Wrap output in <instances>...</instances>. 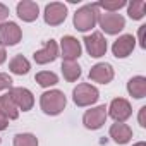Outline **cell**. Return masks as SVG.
Masks as SVG:
<instances>
[{
  "label": "cell",
  "instance_id": "obj_30",
  "mask_svg": "<svg viewBox=\"0 0 146 146\" xmlns=\"http://www.w3.org/2000/svg\"><path fill=\"white\" fill-rule=\"evenodd\" d=\"M5 58H7V52H5V46H2V45H0V65H2V64L5 62Z\"/></svg>",
  "mask_w": 146,
  "mask_h": 146
},
{
  "label": "cell",
  "instance_id": "obj_25",
  "mask_svg": "<svg viewBox=\"0 0 146 146\" xmlns=\"http://www.w3.org/2000/svg\"><path fill=\"white\" fill-rule=\"evenodd\" d=\"M11 88H12V78L9 74L0 72V91L2 90H11Z\"/></svg>",
  "mask_w": 146,
  "mask_h": 146
},
{
  "label": "cell",
  "instance_id": "obj_29",
  "mask_svg": "<svg viewBox=\"0 0 146 146\" xmlns=\"http://www.w3.org/2000/svg\"><path fill=\"white\" fill-rule=\"evenodd\" d=\"M7 125H9V119H7L2 112H0V131H5Z\"/></svg>",
  "mask_w": 146,
  "mask_h": 146
},
{
  "label": "cell",
  "instance_id": "obj_8",
  "mask_svg": "<svg viewBox=\"0 0 146 146\" xmlns=\"http://www.w3.org/2000/svg\"><path fill=\"white\" fill-rule=\"evenodd\" d=\"M108 113H107V107L105 105H100V107H95L91 110H88L84 115H83V124L86 129H91V131H96L100 129L105 120H107Z\"/></svg>",
  "mask_w": 146,
  "mask_h": 146
},
{
  "label": "cell",
  "instance_id": "obj_11",
  "mask_svg": "<svg viewBox=\"0 0 146 146\" xmlns=\"http://www.w3.org/2000/svg\"><path fill=\"white\" fill-rule=\"evenodd\" d=\"M134 46H136V38H134L132 35H122V36H119V38L113 41V45H112V53H113V57H117V58H125V57H129V55L132 53Z\"/></svg>",
  "mask_w": 146,
  "mask_h": 146
},
{
  "label": "cell",
  "instance_id": "obj_24",
  "mask_svg": "<svg viewBox=\"0 0 146 146\" xmlns=\"http://www.w3.org/2000/svg\"><path fill=\"white\" fill-rule=\"evenodd\" d=\"M127 5V2L125 0H102V2H98L96 4V7L100 9H105L107 12H115V11H119V9H122V7H125Z\"/></svg>",
  "mask_w": 146,
  "mask_h": 146
},
{
  "label": "cell",
  "instance_id": "obj_7",
  "mask_svg": "<svg viewBox=\"0 0 146 146\" xmlns=\"http://www.w3.org/2000/svg\"><path fill=\"white\" fill-rule=\"evenodd\" d=\"M107 113L115 122H125L132 115V107L125 98H115V100H112L110 107L107 108Z\"/></svg>",
  "mask_w": 146,
  "mask_h": 146
},
{
  "label": "cell",
  "instance_id": "obj_15",
  "mask_svg": "<svg viewBox=\"0 0 146 146\" xmlns=\"http://www.w3.org/2000/svg\"><path fill=\"white\" fill-rule=\"evenodd\" d=\"M17 16L24 23H33L40 16V7H38L36 2H31V0H23V2L17 4Z\"/></svg>",
  "mask_w": 146,
  "mask_h": 146
},
{
  "label": "cell",
  "instance_id": "obj_1",
  "mask_svg": "<svg viewBox=\"0 0 146 146\" xmlns=\"http://www.w3.org/2000/svg\"><path fill=\"white\" fill-rule=\"evenodd\" d=\"M65 105H67V98L60 90H50L40 96V107H41L43 113H46V115L62 113Z\"/></svg>",
  "mask_w": 146,
  "mask_h": 146
},
{
  "label": "cell",
  "instance_id": "obj_32",
  "mask_svg": "<svg viewBox=\"0 0 146 146\" xmlns=\"http://www.w3.org/2000/svg\"><path fill=\"white\" fill-rule=\"evenodd\" d=\"M0 141H2V139H0Z\"/></svg>",
  "mask_w": 146,
  "mask_h": 146
},
{
  "label": "cell",
  "instance_id": "obj_9",
  "mask_svg": "<svg viewBox=\"0 0 146 146\" xmlns=\"http://www.w3.org/2000/svg\"><path fill=\"white\" fill-rule=\"evenodd\" d=\"M9 96L12 98V102L16 103L17 110H23V112H28L33 108L35 105V96L29 90L26 88H11L9 90Z\"/></svg>",
  "mask_w": 146,
  "mask_h": 146
},
{
  "label": "cell",
  "instance_id": "obj_22",
  "mask_svg": "<svg viewBox=\"0 0 146 146\" xmlns=\"http://www.w3.org/2000/svg\"><path fill=\"white\" fill-rule=\"evenodd\" d=\"M35 79H36V83H38L40 86H43V88H50V86H55V84L58 83L57 74H55V72H50V70H41V72H38V74L35 76Z\"/></svg>",
  "mask_w": 146,
  "mask_h": 146
},
{
  "label": "cell",
  "instance_id": "obj_12",
  "mask_svg": "<svg viewBox=\"0 0 146 146\" xmlns=\"http://www.w3.org/2000/svg\"><path fill=\"white\" fill-rule=\"evenodd\" d=\"M90 79L95 83H100V84H108L113 79V67L107 62L95 64L90 69Z\"/></svg>",
  "mask_w": 146,
  "mask_h": 146
},
{
  "label": "cell",
  "instance_id": "obj_27",
  "mask_svg": "<svg viewBox=\"0 0 146 146\" xmlns=\"http://www.w3.org/2000/svg\"><path fill=\"white\" fill-rule=\"evenodd\" d=\"M139 125L141 127H146V107H141L139 108Z\"/></svg>",
  "mask_w": 146,
  "mask_h": 146
},
{
  "label": "cell",
  "instance_id": "obj_5",
  "mask_svg": "<svg viewBox=\"0 0 146 146\" xmlns=\"http://www.w3.org/2000/svg\"><path fill=\"white\" fill-rule=\"evenodd\" d=\"M21 38H23V31L16 23L9 21L0 24V45L2 46H14L21 41Z\"/></svg>",
  "mask_w": 146,
  "mask_h": 146
},
{
  "label": "cell",
  "instance_id": "obj_31",
  "mask_svg": "<svg viewBox=\"0 0 146 146\" xmlns=\"http://www.w3.org/2000/svg\"><path fill=\"white\" fill-rule=\"evenodd\" d=\"M132 146H146V143H144V141H139V143H136V144H132Z\"/></svg>",
  "mask_w": 146,
  "mask_h": 146
},
{
  "label": "cell",
  "instance_id": "obj_13",
  "mask_svg": "<svg viewBox=\"0 0 146 146\" xmlns=\"http://www.w3.org/2000/svg\"><path fill=\"white\" fill-rule=\"evenodd\" d=\"M57 57H58V45H57L53 40H48L41 50H38V52H35V53H33L35 62H36V64H40V65L50 64V62H53Z\"/></svg>",
  "mask_w": 146,
  "mask_h": 146
},
{
  "label": "cell",
  "instance_id": "obj_10",
  "mask_svg": "<svg viewBox=\"0 0 146 146\" xmlns=\"http://www.w3.org/2000/svg\"><path fill=\"white\" fill-rule=\"evenodd\" d=\"M43 17H45V23H46V24H50V26H58V24H62V23L65 21V17H67V7H65L64 4H60V2H52V4H48V5L45 7Z\"/></svg>",
  "mask_w": 146,
  "mask_h": 146
},
{
  "label": "cell",
  "instance_id": "obj_16",
  "mask_svg": "<svg viewBox=\"0 0 146 146\" xmlns=\"http://www.w3.org/2000/svg\"><path fill=\"white\" fill-rule=\"evenodd\" d=\"M110 137H112L117 144H125V143H129L131 137H132V129H131L127 124H124V122H115V124H112V127H110Z\"/></svg>",
  "mask_w": 146,
  "mask_h": 146
},
{
  "label": "cell",
  "instance_id": "obj_19",
  "mask_svg": "<svg viewBox=\"0 0 146 146\" xmlns=\"http://www.w3.org/2000/svg\"><path fill=\"white\" fill-rule=\"evenodd\" d=\"M0 112H2L9 120H16L19 117V110H17L16 103L12 102V98L9 96V93L0 96Z\"/></svg>",
  "mask_w": 146,
  "mask_h": 146
},
{
  "label": "cell",
  "instance_id": "obj_3",
  "mask_svg": "<svg viewBox=\"0 0 146 146\" xmlns=\"http://www.w3.org/2000/svg\"><path fill=\"white\" fill-rule=\"evenodd\" d=\"M100 98V93L95 86L88 84V83H81L74 88L72 91V100L78 107H90L93 103H96V100Z\"/></svg>",
  "mask_w": 146,
  "mask_h": 146
},
{
  "label": "cell",
  "instance_id": "obj_20",
  "mask_svg": "<svg viewBox=\"0 0 146 146\" xmlns=\"http://www.w3.org/2000/svg\"><path fill=\"white\" fill-rule=\"evenodd\" d=\"M29 69H31L29 60H28L26 57H23V55H16V57L9 62V70L12 72V74L24 76V74H28V72H29Z\"/></svg>",
  "mask_w": 146,
  "mask_h": 146
},
{
  "label": "cell",
  "instance_id": "obj_6",
  "mask_svg": "<svg viewBox=\"0 0 146 146\" xmlns=\"http://www.w3.org/2000/svg\"><path fill=\"white\" fill-rule=\"evenodd\" d=\"M83 41H84V46H86V50H88V53L91 57L100 58V57H103L107 53L108 45H107V40H105V36L102 33H91V35L84 36Z\"/></svg>",
  "mask_w": 146,
  "mask_h": 146
},
{
  "label": "cell",
  "instance_id": "obj_26",
  "mask_svg": "<svg viewBox=\"0 0 146 146\" xmlns=\"http://www.w3.org/2000/svg\"><path fill=\"white\" fill-rule=\"evenodd\" d=\"M7 17H9V7L4 5V4H0V24H2Z\"/></svg>",
  "mask_w": 146,
  "mask_h": 146
},
{
  "label": "cell",
  "instance_id": "obj_28",
  "mask_svg": "<svg viewBox=\"0 0 146 146\" xmlns=\"http://www.w3.org/2000/svg\"><path fill=\"white\" fill-rule=\"evenodd\" d=\"M144 31H146V24H143V26H139V45H141V48H146V43H144Z\"/></svg>",
  "mask_w": 146,
  "mask_h": 146
},
{
  "label": "cell",
  "instance_id": "obj_14",
  "mask_svg": "<svg viewBox=\"0 0 146 146\" xmlns=\"http://www.w3.org/2000/svg\"><path fill=\"white\" fill-rule=\"evenodd\" d=\"M60 50L64 60H76L81 57V43L74 36H64L60 40Z\"/></svg>",
  "mask_w": 146,
  "mask_h": 146
},
{
  "label": "cell",
  "instance_id": "obj_21",
  "mask_svg": "<svg viewBox=\"0 0 146 146\" xmlns=\"http://www.w3.org/2000/svg\"><path fill=\"white\" fill-rule=\"evenodd\" d=\"M127 14L134 21L143 19L146 14V2L144 0H132L131 4H127Z\"/></svg>",
  "mask_w": 146,
  "mask_h": 146
},
{
  "label": "cell",
  "instance_id": "obj_17",
  "mask_svg": "<svg viewBox=\"0 0 146 146\" xmlns=\"http://www.w3.org/2000/svg\"><path fill=\"white\" fill-rule=\"evenodd\" d=\"M127 91H129L131 96H134L137 100L144 98L146 96V78H143V76L131 78L129 83H127Z\"/></svg>",
  "mask_w": 146,
  "mask_h": 146
},
{
  "label": "cell",
  "instance_id": "obj_18",
  "mask_svg": "<svg viewBox=\"0 0 146 146\" xmlns=\"http://www.w3.org/2000/svg\"><path fill=\"white\" fill-rule=\"evenodd\" d=\"M62 74H64L65 81L74 83L81 78V67L76 60H64L62 62Z\"/></svg>",
  "mask_w": 146,
  "mask_h": 146
},
{
  "label": "cell",
  "instance_id": "obj_4",
  "mask_svg": "<svg viewBox=\"0 0 146 146\" xmlns=\"http://www.w3.org/2000/svg\"><path fill=\"white\" fill-rule=\"evenodd\" d=\"M98 24L107 35H119L125 28V19L117 12H105L98 16Z\"/></svg>",
  "mask_w": 146,
  "mask_h": 146
},
{
  "label": "cell",
  "instance_id": "obj_2",
  "mask_svg": "<svg viewBox=\"0 0 146 146\" xmlns=\"http://www.w3.org/2000/svg\"><path fill=\"white\" fill-rule=\"evenodd\" d=\"M98 16H100V12H98L96 4L83 5V7L78 9L76 14H74V28H76L78 31L86 33V31H90V29L95 28V24L98 23Z\"/></svg>",
  "mask_w": 146,
  "mask_h": 146
},
{
  "label": "cell",
  "instance_id": "obj_23",
  "mask_svg": "<svg viewBox=\"0 0 146 146\" xmlns=\"http://www.w3.org/2000/svg\"><path fill=\"white\" fill-rule=\"evenodd\" d=\"M14 146H38V137L31 132H23L14 136Z\"/></svg>",
  "mask_w": 146,
  "mask_h": 146
}]
</instances>
